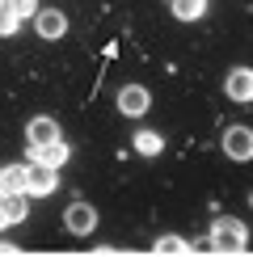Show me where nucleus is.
<instances>
[{"label":"nucleus","instance_id":"f257e3e1","mask_svg":"<svg viewBox=\"0 0 253 257\" xmlns=\"http://www.w3.org/2000/svg\"><path fill=\"white\" fill-rule=\"evenodd\" d=\"M249 244V232L240 219H215L211 223V249L215 253H245Z\"/></svg>","mask_w":253,"mask_h":257},{"label":"nucleus","instance_id":"f03ea898","mask_svg":"<svg viewBox=\"0 0 253 257\" xmlns=\"http://www.w3.org/2000/svg\"><path fill=\"white\" fill-rule=\"evenodd\" d=\"M59 169L55 165H47V160H30L26 165V194H34V198H51L55 194V186H59Z\"/></svg>","mask_w":253,"mask_h":257},{"label":"nucleus","instance_id":"7ed1b4c3","mask_svg":"<svg viewBox=\"0 0 253 257\" xmlns=\"http://www.w3.org/2000/svg\"><path fill=\"white\" fill-rule=\"evenodd\" d=\"M148 105H152V93H148L144 84H122L118 89V114H126V118H144Z\"/></svg>","mask_w":253,"mask_h":257},{"label":"nucleus","instance_id":"20e7f679","mask_svg":"<svg viewBox=\"0 0 253 257\" xmlns=\"http://www.w3.org/2000/svg\"><path fill=\"white\" fill-rule=\"evenodd\" d=\"M224 156L228 160H253V126H228L224 131Z\"/></svg>","mask_w":253,"mask_h":257},{"label":"nucleus","instance_id":"39448f33","mask_svg":"<svg viewBox=\"0 0 253 257\" xmlns=\"http://www.w3.org/2000/svg\"><path fill=\"white\" fill-rule=\"evenodd\" d=\"M63 228L76 232V236H89V232L97 228V211H93L89 202H68V211H63Z\"/></svg>","mask_w":253,"mask_h":257},{"label":"nucleus","instance_id":"423d86ee","mask_svg":"<svg viewBox=\"0 0 253 257\" xmlns=\"http://www.w3.org/2000/svg\"><path fill=\"white\" fill-rule=\"evenodd\" d=\"M34 30L47 42L51 38H63V34H68V17H63L59 9H38V13H34Z\"/></svg>","mask_w":253,"mask_h":257},{"label":"nucleus","instance_id":"0eeeda50","mask_svg":"<svg viewBox=\"0 0 253 257\" xmlns=\"http://www.w3.org/2000/svg\"><path fill=\"white\" fill-rule=\"evenodd\" d=\"M26 139H30V148L51 144V139H59V122L51 118V114H38V118H30V126H26Z\"/></svg>","mask_w":253,"mask_h":257},{"label":"nucleus","instance_id":"6e6552de","mask_svg":"<svg viewBox=\"0 0 253 257\" xmlns=\"http://www.w3.org/2000/svg\"><path fill=\"white\" fill-rule=\"evenodd\" d=\"M224 89L232 101H253V68H232Z\"/></svg>","mask_w":253,"mask_h":257},{"label":"nucleus","instance_id":"1a4fd4ad","mask_svg":"<svg viewBox=\"0 0 253 257\" xmlns=\"http://www.w3.org/2000/svg\"><path fill=\"white\" fill-rule=\"evenodd\" d=\"M68 156H72V148L63 144V139H51V144H42V148H30V160H47V165H68Z\"/></svg>","mask_w":253,"mask_h":257},{"label":"nucleus","instance_id":"9d476101","mask_svg":"<svg viewBox=\"0 0 253 257\" xmlns=\"http://www.w3.org/2000/svg\"><path fill=\"white\" fill-rule=\"evenodd\" d=\"M26 190V165H5L0 169V194H17Z\"/></svg>","mask_w":253,"mask_h":257},{"label":"nucleus","instance_id":"9b49d317","mask_svg":"<svg viewBox=\"0 0 253 257\" xmlns=\"http://www.w3.org/2000/svg\"><path fill=\"white\" fill-rule=\"evenodd\" d=\"M0 207L9 211V219H13V223H21V219H26V211H30V194H26V190H17V194H0Z\"/></svg>","mask_w":253,"mask_h":257},{"label":"nucleus","instance_id":"f8f14e48","mask_svg":"<svg viewBox=\"0 0 253 257\" xmlns=\"http://www.w3.org/2000/svg\"><path fill=\"white\" fill-rule=\"evenodd\" d=\"M169 9H173L177 21H198L207 13V0H169Z\"/></svg>","mask_w":253,"mask_h":257},{"label":"nucleus","instance_id":"ddd939ff","mask_svg":"<svg viewBox=\"0 0 253 257\" xmlns=\"http://www.w3.org/2000/svg\"><path fill=\"white\" fill-rule=\"evenodd\" d=\"M161 148H165V139L156 131H135V152H140V156H156Z\"/></svg>","mask_w":253,"mask_h":257},{"label":"nucleus","instance_id":"4468645a","mask_svg":"<svg viewBox=\"0 0 253 257\" xmlns=\"http://www.w3.org/2000/svg\"><path fill=\"white\" fill-rule=\"evenodd\" d=\"M152 249H156V253H186V249H190V240H182V236H161Z\"/></svg>","mask_w":253,"mask_h":257},{"label":"nucleus","instance_id":"2eb2a0df","mask_svg":"<svg viewBox=\"0 0 253 257\" xmlns=\"http://www.w3.org/2000/svg\"><path fill=\"white\" fill-rule=\"evenodd\" d=\"M17 13H13V9H9V0H0V38H5V34H13V30H17Z\"/></svg>","mask_w":253,"mask_h":257},{"label":"nucleus","instance_id":"dca6fc26","mask_svg":"<svg viewBox=\"0 0 253 257\" xmlns=\"http://www.w3.org/2000/svg\"><path fill=\"white\" fill-rule=\"evenodd\" d=\"M9 9H13V13L26 21V17H34V13H38V0H9Z\"/></svg>","mask_w":253,"mask_h":257},{"label":"nucleus","instance_id":"f3484780","mask_svg":"<svg viewBox=\"0 0 253 257\" xmlns=\"http://www.w3.org/2000/svg\"><path fill=\"white\" fill-rule=\"evenodd\" d=\"M0 253H17V244L13 240H0Z\"/></svg>","mask_w":253,"mask_h":257},{"label":"nucleus","instance_id":"a211bd4d","mask_svg":"<svg viewBox=\"0 0 253 257\" xmlns=\"http://www.w3.org/2000/svg\"><path fill=\"white\" fill-rule=\"evenodd\" d=\"M9 223H13V219H9V211L0 207V228H9Z\"/></svg>","mask_w":253,"mask_h":257},{"label":"nucleus","instance_id":"6ab92c4d","mask_svg":"<svg viewBox=\"0 0 253 257\" xmlns=\"http://www.w3.org/2000/svg\"><path fill=\"white\" fill-rule=\"evenodd\" d=\"M249 202H253V194H249Z\"/></svg>","mask_w":253,"mask_h":257}]
</instances>
